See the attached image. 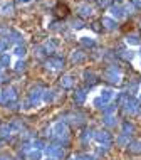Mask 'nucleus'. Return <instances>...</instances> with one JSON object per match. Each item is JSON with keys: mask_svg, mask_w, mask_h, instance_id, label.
<instances>
[{"mask_svg": "<svg viewBox=\"0 0 141 160\" xmlns=\"http://www.w3.org/2000/svg\"><path fill=\"white\" fill-rule=\"evenodd\" d=\"M52 14H54V17H55L57 20H61V19H66V17L71 14V8L67 7L66 3L57 2V3H55V7L52 8Z\"/></svg>", "mask_w": 141, "mask_h": 160, "instance_id": "f257e3e1", "label": "nucleus"}]
</instances>
